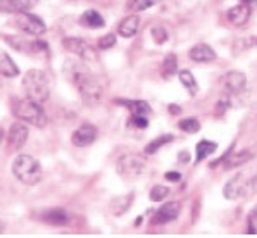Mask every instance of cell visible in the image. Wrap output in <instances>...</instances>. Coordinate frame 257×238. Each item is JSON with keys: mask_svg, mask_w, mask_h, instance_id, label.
Here are the masks:
<instances>
[{"mask_svg": "<svg viewBox=\"0 0 257 238\" xmlns=\"http://www.w3.org/2000/svg\"><path fill=\"white\" fill-rule=\"evenodd\" d=\"M250 159H252L250 152H240V154H233V156H230V152H228L219 162L224 161V162H226V164H224V168H226V169H233V168H238V166L245 164V162H248Z\"/></svg>", "mask_w": 257, "mask_h": 238, "instance_id": "cell-21", "label": "cell"}, {"mask_svg": "<svg viewBox=\"0 0 257 238\" xmlns=\"http://www.w3.org/2000/svg\"><path fill=\"white\" fill-rule=\"evenodd\" d=\"M73 81L76 88L80 90V95L88 107H97L102 102L104 97V88L97 81V78L90 73L86 67H81L80 64H73Z\"/></svg>", "mask_w": 257, "mask_h": 238, "instance_id": "cell-1", "label": "cell"}, {"mask_svg": "<svg viewBox=\"0 0 257 238\" xmlns=\"http://www.w3.org/2000/svg\"><path fill=\"white\" fill-rule=\"evenodd\" d=\"M117 104L126 105L133 114H140V116H149L150 114V105L144 100H116Z\"/></svg>", "mask_w": 257, "mask_h": 238, "instance_id": "cell-23", "label": "cell"}, {"mask_svg": "<svg viewBox=\"0 0 257 238\" xmlns=\"http://www.w3.org/2000/svg\"><path fill=\"white\" fill-rule=\"evenodd\" d=\"M181 205L180 202H168V204H163L159 209L154 214V224H166L169 221H175L178 216H180Z\"/></svg>", "mask_w": 257, "mask_h": 238, "instance_id": "cell-8", "label": "cell"}, {"mask_svg": "<svg viewBox=\"0 0 257 238\" xmlns=\"http://www.w3.org/2000/svg\"><path fill=\"white\" fill-rule=\"evenodd\" d=\"M190 59L195 62H211L216 59V52L207 43H197L195 47L190 49Z\"/></svg>", "mask_w": 257, "mask_h": 238, "instance_id": "cell-14", "label": "cell"}, {"mask_svg": "<svg viewBox=\"0 0 257 238\" xmlns=\"http://www.w3.org/2000/svg\"><path fill=\"white\" fill-rule=\"evenodd\" d=\"M138 28H140V18L133 14V16H128V18L122 19L119 23V26H117V31H119V35L122 38H132L137 35Z\"/></svg>", "mask_w": 257, "mask_h": 238, "instance_id": "cell-16", "label": "cell"}, {"mask_svg": "<svg viewBox=\"0 0 257 238\" xmlns=\"http://www.w3.org/2000/svg\"><path fill=\"white\" fill-rule=\"evenodd\" d=\"M169 110H171L173 114H180V107L175 105V104H171V105H169Z\"/></svg>", "mask_w": 257, "mask_h": 238, "instance_id": "cell-37", "label": "cell"}, {"mask_svg": "<svg viewBox=\"0 0 257 238\" xmlns=\"http://www.w3.org/2000/svg\"><path fill=\"white\" fill-rule=\"evenodd\" d=\"M43 221L54 226H64L69 223V214L64 209H49V211L43 212Z\"/></svg>", "mask_w": 257, "mask_h": 238, "instance_id": "cell-17", "label": "cell"}, {"mask_svg": "<svg viewBox=\"0 0 257 238\" xmlns=\"http://www.w3.org/2000/svg\"><path fill=\"white\" fill-rule=\"evenodd\" d=\"M4 135H6V133H4V130H2V128H0V142H2V138H4Z\"/></svg>", "mask_w": 257, "mask_h": 238, "instance_id": "cell-39", "label": "cell"}, {"mask_svg": "<svg viewBox=\"0 0 257 238\" xmlns=\"http://www.w3.org/2000/svg\"><path fill=\"white\" fill-rule=\"evenodd\" d=\"M166 180L168 181H180L181 180V174L180 173H176V171H169V173H166Z\"/></svg>", "mask_w": 257, "mask_h": 238, "instance_id": "cell-35", "label": "cell"}, {"mask_svg": "<svg viewBox=\"0 0 257 238\" xmlns=\"http://www.w3.org/2000/svg\"><path fill=\"white\" fill-rule=\"evenodd\" d=\"M228 107H230V102L226 100V98H223V100L219 102V104H217V109H216V114L217 116H221V114L224 112V110L228 109Z\"/></svg>", "mask_w": 257, "mask_h": 238, "instance_id": "cell-34", "label": "cell"}, {"mask_svg": "<svg viewBox=\"0 0 257 238\" xmlns=\"http://www.w3.org/2000/svg\"><path fill=\"white\" fill-rule=\"evenodd\" d=\"M13 174L21 183L33 186L42 180V166L40 162L31 156H19L13 162Z\"/></svg>", "mask_w": 257, "mask_h": 238, "instance_id": "cell-3", "label": "cell"}, {"mask_svg": "<svg viewBox=\"0 0 257 238\" xmlns=\"http://www.w3.org/2000/svg\"><path fill=\"white\" fill-rule=\"evenodd\" d=\"M114 45H116V35H112V33L105 35V37H102L98 40V47H100L102 50H107Z\"/></svg>", "mask_w": 257, "mask_h": 238, "instance_id": "cell-31", "label": "cell"}, {"mask_svg": "<svg viewBox=\"0 0 257 238\" xmlns=\"http://www.w3.org/2000/svg\"><path fill=\"white\" fill-rule=\"evenodd\" d=\"M180 81H181V85L188 90L190 95H195L197 92H199V85H197L195 78H193V74L190 73V71H187V69L181 71V73H180Z\"/></svg>", "mask_w": 257, "mask_h": 238, "instance_id": "cell-25", "label": "cell"}, {"mask_svg": "<svg viewBox=\"0 0 257 238\" xmlns=\"http://www.w3.org/2000/svg\"><path fill=\"white\" fill-rule=\"evenodd\" d=\"M248 18H250V7L247 6V4H238V6L231 7L230 11H228V19H230V23L236 26H242L245 23L248 21Z\"/></svg>", "mask_w": 257, "mask_h": 238, "instance_id": "cell-15", "label": "cell"}, {"mask_svg": "<svg viewBox=\"0 0 257 238\" xmlns=\"http://www.w3.org/2000/svg\"><path fill=\"white\" fill-rule=\"evenodd\" d=\"M35 0H0V13L6 14H18L26 13L33 7Z\"/></svg>", "mask_w": 257, "mask_h": 238, "instance_id": "cell-13", "label": "cell"}, {"mask_svg": "<svg viewBox=\"0 0 257 238\" xmlns=\"http://www.w3.org/2000/svg\"><path fill=\"white\" fill-rule=\"evenodd\" d=\"M173 140H175V138H173V135H161V137H157L156 140H152L147 147H145V154H147V156H152V154H156L161 147L171 144Z\"/></svg>", "mask_w": 257, "mask_h": 238, "instance_id": "cell-24", "label": "cell"}, {"mask_svg": "<svg viewBox=\"0 0 257 238\" xmlns=\"http://www.w3.org/2000/svg\"><path fill=\"white\" fill-rule=\"evenodd\" d=\"M28 135H30V130H28L23 123H14V125L11 126V130H9V135H7L9 149L11 150L21 149V147L26 144Z\"/></svg>", "mask_w": 257, "mask_h": 238, "instance_id": "cell-10", "label": "cell"}, {"mask_svg": "<svg viewBox=\"0 0 257 238\" xmlns=\"http://www.w3.org/2000/svg\"><path fill=\"white\" fill-rule=\"evenodd\" d=\"M178 71V59L175 54L166 55L164 62H163V76L164 78H171Z\"/></svg>", "mask_w": 257, "mask_h": 238, "instance_id": "cell-26", "label": "cell"}, {"mask_svg": "<svg viewBox=\"0 0 257 238\" xmlns=\"http://www.w3.org/2000/svg\"><path fill=\"white\" fill-rule=\"evenodd\" d=\"M73 144L76 147H88L97 140V128L92 125H81L71 137Z\"/></svg>", "mask_w": 257, "mask_h": 238, "instance_id": "cell-12", "label": "cell"}, {"mask_svg": "<svg viewBox=\"0 0 257 238\" xmlns=\"http://www.w3.org/2000/svg\"><path fill=\"white\" fill-rule=\"evenodd\" d=\"M178 159H180L181 164H187V162L190 161V156H188V152H180V156H178Z\"/></svg>", "mask_w": 257, "mask_h": 238, "instance_id": "cell-36", "label": "cell"}, {"mask_svg": "<svg viewBox=\"0 0 257 238\" xmlns=\"http://www.w3.org/2000/svg\"><path fill=\"white\" fill-rule=\"evenodd\" d=\"M80 23L83 26H86V28H92V30H97V28H102L105 25L104 18H102V16L98 14L97 11H93V9L83 13L81 18H80Z\"/></svg>", "mask_w": 257, "mask_h": 238, "instance_id": "cell-19", "label": "cell"}, {"mask_svg": "<svg viewBox=\"0 0 257 238\" xmlns=\"http://www.w3.org/2000/svg\"><path fill=\"white\" fill-rule=\"evenodd\" d=\"M62 45H64V49L68 50V52L74 54L76 57H80L81 61H86V62L97 61V52H95L93 47L90 45V43H86L83 38L68 37V38H64Z\"/></svg>", "mask_w": 257, "mask_h": 238, "instance_id": "cell-6", "label": "cell"}, {"mask_svg": "<svg viewBox=\"0 0 257 238\" xmlns=\"http://www.w3.org/2000/svg\"><path fill=\"white\" fill-rule=\"evenodd\" d=\"M145 166H147V162H145V159L142 156H138V154H128V156L119 157V161L116 164V171L121 176L133 178L144 173Z\"/></svg>", "mask_w": 257, "mask_h": 238, "instance_id": "cell-5", "label": "cell"}, {"mask_svg": "<svg viewBox=\"0 0 257 238\" xmlns=\"http://www.w3.org/2000/svg\"><path fill=\"white\" fill-rule=\"evenodd\" d=\"M161 0H128L126 7L130 11H135V13H140V11H147L150 7H154L156 4H159Z\"/></svg>", "mask_w": 257, "mask_h": 238, "instance_id": "cell-27", "label": "cell"}, {"mask_svg": "<svg viewBox=\"0 0 257 238\" xmlns=\"http://www.w3.org/2000/svg\"><path fill=\"white\" fill-rule=\"evenodd\" d=\"M23 88L26 97L38 104H45L50 98V79L40 69H30L23 78Z\"/></svg>", "mask_w": 257, "mask_h": 238, "instance_id": "cell-2", "label": "cell"}, {"mask_svg": "<svg viewBox=\"0 0 257 238\" xmlns=\"http://www.w3.org/2000/svg\"><path fill=\"white\" fill-rule=\"evenodd\" d=\"M152 37H154V42L159 43V45H163L166 40H168V33H166V30L163 26H154L152 28Z\"/></svg>", "mask_w": 257, "mask_h": 238, "instance_id": "cell-30", "label": "cell"}, {"mask_svg": "<svg viewBox=\"0 0 257 238\" xmlns=\"http://www.w3.org/2000/svg\"><path fill=\"white\" fill-rule=\"evenodd\" d=\"M248 233H252V235L257 233V207L248 214Z\"/></svg>", "mask_w": 257, "mask_h": 238, "instance_id": "cell-33", "label": "cell"}, {"mask_svg": "<svg viewBox=\"0 0 257 238\" xmlns=\"http://www.w3.org/2000/svg\"><path fill=\"white\" fill-rule=\"evenodd\" d=\"M178 126H180V130H183V132H187V133H197L200 130V123L197 117L181 119V121L178 123Z\"/></svg>", "mask_w": 257, "mask_h": 238, "instance_id": "cell-28", "label": "cell"}, {"mask_svg": "<svg viewBox=\"0 0 257 238\" xmlns=\"http://www.w3.org/2000/svg\"><path fill=\"white\" fill-rule=\"evenodd\" d=\"M4 229H6V224H4V221H0V235L4 233Z\"/></svg>", "mask_w": 257, "mask_h": 238, "instance_id": "cell-38", "label": "cell"}, {"mask_svg": "<svg viewBox=\"0 0 257 238\" xmlns=\"http://www.w3.org/2000/svg\"><path fill=\"white\" fill-rule=\"evenodd\" d=\"M135 195L133 193H128V195H121V197H116L112 202H110V212L114 216H122L130 207H132V202Z\"/></svg>", "mask_w": 257, "mask_h": 238, "instance_id": "cell-18", "label": "cell"}, {"mask_svg": "<svg viewBox=\"0 0 257 238\" xmlns=\"http://www.w3.org/2000/svg\"><path fill=\"white\" fill-rule=\"evenodd\" d=\"M247 188H248V183L245 181L243 174H236L235 178H231V180L224 185L223 195L226 198H230V200H236V198L245 195V190Z\"/></svg>", "mask_w": 257, "mask_h": 238, "instance_id": "cell-9", "label": "cell"}, {"mask_svg": "<svg viewBox=\"0 0 257 238\" xmlns=\"http://www.w3.org/2000/svg\"><path fill=\"white\" fill-rule=\"evenodd\" d=\"M168 195H169L168 186L157 185V186H154V188L150 190V200H152V202H161V200H164Z\"/></svg>", "mask_w": 257, "mask_h": 238, "instance_id": "cell-29", "label": "cell"}, {"mask_svg": "<svg viewBox=\"0 0 257 238\" xmlns=\"http://www.w3.org/2000/svg\"><path fill=\"white\" fill-rule=\"evenodd\" d=\"M0 74L6 78H14L19 74V69L16 62L11 59L9 54H0Z\"/></svg>", "mask_w": 257, "mask_h": 238, "instance_id": "cell-20", "label": "cell"}, {"mask_svg": "<svg viewBox=\"0 0 257 238\" xmlns=\"http://www.w3.org/2000/svg\"><path fill=\"white\" fill-rule=\"evenodd\" d=\"M223 88L226 93H240L247 85V78H245L243 73H238V71H231V73L224 74L223 76Z\"/></svg>", "mask_w": 257, "mask_h": 238, "instance_id": "cell-11", "label": "cell"}, {"mask_svg": "<svg viewBox=\"0 0 257 238\" xmlns=\"http://www.w3.org/2000/svg\"><path fill=\"white\" fill-rule=\"evenodd\" d=\"M13 112L18 119L30 123L31 126H37V128H43L47 125V114L42 109V104H38V102L31 100L28 97L16 102Z\"/></svg>", "mask_w": 257, "mask_h": 238, "instance_id": "cell-4", "label": "cell"}, {"mask_svg": "<svg viewBox=\"0 0 257 238\" xmlns=\"http://www.w3.org/2000/svg\"><path fill=\"white\" fill-rule=\"evenodd\" d=\"M14 23L19 30L25 31L28 35H31V37H40V35L45 33V30H47L45 23H43L38 16H35L31 13H18Z\"/></svg>", "mask_w": 257, "mask_h": 238, "instance_id": "cell-7", "label": "cell"}, {"mask_svg": "<svg viewBox=\"0 0 257 238\" xmlns=\"http://www.w3.org/2000/svg\"><path fill=\"white\" fill-rule=\"evenodd\" d=\"M132 123H133V126H137V128H147L149 126L147 116H140V114H133Z\"/></svg>", "mask_w": 257, "mask_h": 238, "instance_id": "cell-32", "label": "cell"}, {"mask_svg": "<svg viewBox=\"0 0 257 238\" xmlns=\"http://www.w3.org/2000/svg\"><path fill=\"white\" fill-rule=\"evenodd\" d=\"M216 150H217V144H214V142L200 140L199 144H197V149H195V161L202 162L205 157H209L211 154H214Z\"/></svg>", "mask_w": 257, "mask_h": 238, "instance_id": "cell-22", "label": "cell"}]
</instances>
